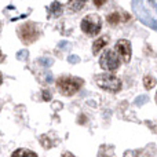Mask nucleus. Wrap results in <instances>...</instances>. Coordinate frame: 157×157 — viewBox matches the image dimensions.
I'll return each instance as SVG.
<instances>
[{"mask_svg":"<svg viewBox=\"0 0 157 157\" xmlns=\"http://www.w3.org/2000/svg\"><path fill=\"white\" fill-rule=\"evenodd\" d=\"M108 43H109V37H108V36H102V37L97 39V40H95V43H94V46H92V52H94V54H98V52H99Z\"/></svg>","mask_w":157,"mask_h":157,"instance_id":"7","label":"nucleus"},{"mask_svg":"<svg viewBox=\"0 0 157 157\" xmlns=\"http://www.w3.org/2000/svg\"><path fill=\"white\" fill-rule=\"evenodd\" d=\"M51 13H52V15H55V17H58L61 13H62V7H61V4L59 3H52V6H51Z\"/></svg>","mask_w":157,"mask_h":157,"instance_id":"11","label":"nucleus"},{"mask_svg":"<svg viewBox=\"0 0 157 157\" xmlns=\"http://www.w3.org/2000/svg\"><path fill=\"white\" fill-rule=\"evenodd\" d=\"M94 4L95 6H102V4H105V2H94Z\"/></svg>","mask_w":157,"mask_h":157,"instance_id":"14","label":"nucleus"},{"mask_svg":"<svg viewBox=\"0 0 157 157\" xmlns=\"http://www.w3.org/2000/svg\"><path fill=\"white\" fill-rule=\"evenodd\" d=\"M106 19H108V22L110 25H117L119 24V21H120V15L117 13H112L110 15H108V18Z\"/></svg>","mask_w":157,"mask_h":157,"instance_id":"10","label":"nucleus"},{"mask_svg":"<svg viewBox=\"0 0 157 157\" xmlns=\"http://www.w3.org/2000/svg\"><path fill=\"white\" fill-rule=\"evenodd\" d=\"M83 86V80L77 77H68L63 76L59 77L57 80V87L58 91L62 95H66V97H71V95L76 94V92L80 90V87Z\"/></svg>","mask_w":157,"mask_h":157,"instance_id":"1","label":"nucleus"},{"mask_svg":"<svg viewBox=\"0 0 157 157\" xmlns=\"http://www.w3.org/2000/svg\"><path fill=\"white\" fill-rule=\"evenodd\" d=\"M19 37L25 44H29L39 37V30L33 24H25L19 29Z\"/></svg>","mask_w":157,"mask_h":157,"instance_id":"5","label":"nucleus"},{"mask_svg":"<svg viewBox=\"0 0 157 157\" xmlns=\"http://www.w3.org/2000/svg\"><path fill=\"white\" fill-rule=\"evenodd\" d=\"M62 157H76V156H73L72 153H65V155H63Z\"/></svg>","mask_w":157,"mask_h":157,"instance_id":"13","label":"nucleus"},{"mask_svg":"<svg viewBox=\"0 0 157 157\" xmlns=\"http://www.w3.org/2000/svg\"><path fill=\"white\" fill-rule=\"evenodd\" d=\"M101 28H102V21H101L99 15H97V14H90V15L84 17L83 21H81V30L87 36L98 35Z\"/></svg>","mask_w":157,"mask_h":157,"instance_id":"3","label":"nucleus"},{"mask_svg":"<svg viewBox=\"0 0 157 157\" xmlns=\"http://www.w3.org/2000/svg\"><path fill=\"white\" fill-rule=\"evenodd\" d=\"M84 4H86L84 2H69L68 3V6L71 8H73V11H78L81 7H84Z\"/></svg>","mask_w":157,"mask_h":157,"instance_id":"12","label":"nucleus"},{"mask_svg":"<svg viewBox=\"0 0 157 157\" xmlns=\"http://www.w3.org/2000/svg\"><path fill=\"white\" fill-rule=\"evenodd\" d=\"M114 50H116L117 55L120 57V59L123 61V62L128 63L131 59V54H132V48H131V43L128 40H119L116 44V47H114Z\"/></svg>","mask_w":157,"mask_h":157,"instance_id":"6","label":"nucleus"},{"mask_svg":"<svg viewBox=\"0 0 157 157\" xmlns=\"http://www.w3.org/2000/svg\"><path fill=\"white\" fill-rule=\"evenodd\" d=\"M144 86H145V88H147V90L153 88V87L156 86V80L152 76H145L144 77Z\"/></svg>","mask_w":157,"mask_h":157,"instance_id":"9","label":"nucleus"},{"mask_svg":"<svg viewBox=\"0 0 157 157\" xmlns=\"http://www.w3.org/2000/svg\"><path fill=\"white\" fill-rule=\"evenodd\" d=\"M11 157H37L36 153H33L32 150H28V149H18L13 153Z\"/></svg>","mask_w":157,"mask_h":157,"instance_id":"8","label":"nucleus"},{"mask_svg":"<svg viewBox=\"0 0 157 157\" xmlns=\"http://www.w3.org/2000/svg\"><path fill=\"white\" fill-rule=\"evenodd\" d=\"M95 83L102 90H106L109 92H119L121 90V80L110 73H103L95 76Z\"/></svg>","mask_w":157,"mask_h":157,"instance_id":"2","label":"nucleus"},{"mask_svg":"<svg viewBox=\"0 0 157 157\" xmlns=\"http://www.w3.org/2000/svg\"><path fill=\"white\" fill-rule=\"evenodd\" d=\"M120 57L112 50L105 51L99 58V65L103 71L106 72H114L120 68Z\"/></svg>","mask_w":157,"mask_h":157,"instance_id":"4","label":"nucleus"},{"mask_svg":"<svg viewBox=\"0 0 157 157\" xmlns=\"http://www.w3.org/2000/svg\"><path fill=\"white\" fill-rule=\"evenodd\" d=\"M2 81H3V78H2V75H0V84H2Z\"/></svg>","mask_w":157,"mask_h":157,"instance_id":"15","label":"nucleus"}]
</instances>
